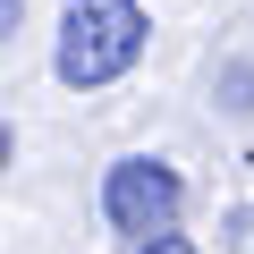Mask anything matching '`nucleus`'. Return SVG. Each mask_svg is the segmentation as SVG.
Segmentation results:
<instances>
[{
    "instance_id": "5",
    "label": "nucleus",
    "mask_w": 254,
    "mask_h": 254,
    "mask_svg": "<svg viewBox=\"0 0 254 254\" xmlns=\"http://www.w3.org/2000/svg\"><path fill=\"white\" fill-rule=\"evenodd\" d=\"M0 161H9V127H0Z\"/></svg>"
},
{
    "instance_id": "3",
    "label": "nucleus",
    "mask_w": 254,
    "mask_h": 254,
    "mask_svg": "<svg viewBox=\"0 0 254 254\" xmlns=\"http://www.w3.org/2000/svg\"><path fill=\"white\" fill-rule=\"evenodd\" d=\"M136 254H195V246H187V237L170 229V237H153V246H136Z\"/></svg>"
},
{
    "instance_id": "4",
    "label": "nucleus",
    "mask_w": 254,
    "mask_h": 254,
    "mask_svg": "<svg viewBox=\"0 0 254 254\" xmlns=\"http://www.w3.org/2000/svg\"><path fill=\"white\" fill-rule=\"evenodd\" d=\"M17 17H26V0H0V43L17 34Z\"/></svg>"
},
{
    "instance_id": "2",
    "label": "nucleus",
    "mask_w": 254,
    "mask_h": 254,
    "mask_svg": "<svg viewBox=\"0 0 254 254\" xmlns=\"http://www.w3.org/2000/svg\"><path fill=\"white\" fill-rule=\"evenodd\" d=\"M178 212H187V187H178V170L170 161H110V178H102V220L119 229V237H136V246H153V237H170L178 229Z\"/></svg>"
},
{
    "instance_id": "1",
    "label": "nucleus",
    "mask_w": 254,
    "mask_h": 254,
    "mask_svg": "<svg viewBox=\"0 0 254 254\" xmlns=\"http://www.w3.org/2000/svg\"><path fill=\"white\" fill-rule=\"evenodd\" d=\"M144 9L136 0H68L60 9V51H51V68H60V85H76V93H102V85H119L127 68L144 60Z\"/></svg>"
}]
</instances>
